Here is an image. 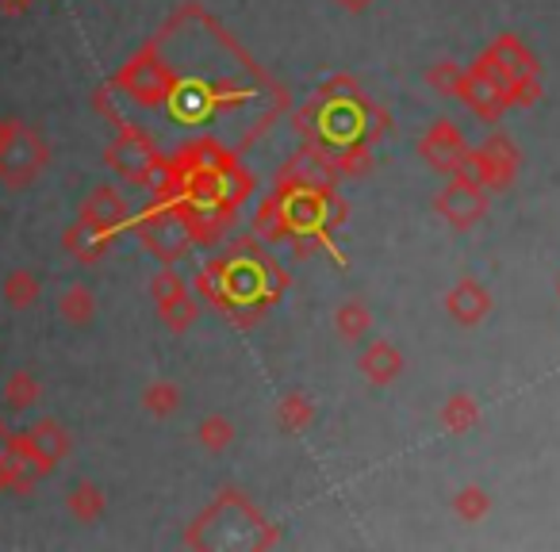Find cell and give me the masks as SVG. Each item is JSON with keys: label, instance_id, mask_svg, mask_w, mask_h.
I'll use <instances>...</instances> for the list:
<instances>
[]
</instances>
